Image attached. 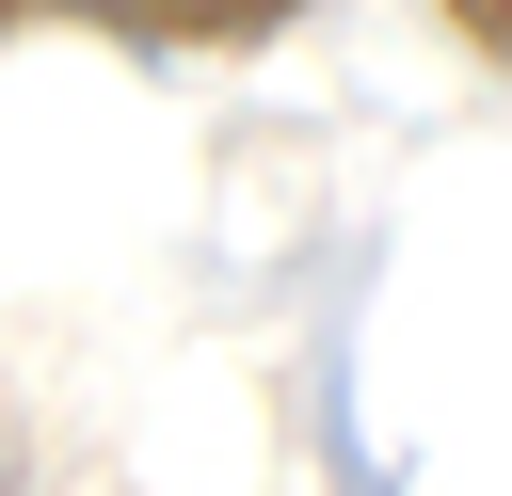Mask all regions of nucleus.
Listing matches in <instances>:
<instances>
[{"label":"nucleus","instance_id":"f257e3e1","mask_svg":"<svg viewBox=\"0 0 512 496\" xmlns=\"http://www.w3.org/2000/svg\"><path fill=\"white\" fill-rule=\"evenodd\" d=\"M304 0H0V32H112V48H256Z\"/></svg>","mask_w":512,"mask_h":496},{"label":"nucleus","instance_id":"f03ea898","mask_svg":"<svg viewBox=\"0 0 512 496\" xmlns=\"http://www.w3.org/2000/svg\"><path fill=\"white\" fill-rule=\"evenodd\" d=\"M448 32L464 48H512V0H448Z\"/></svg>","mask_w":512,"mask_h":496}]
</instances>
